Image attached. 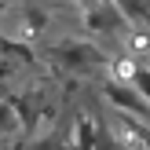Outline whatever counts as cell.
Here are the masks:
<instances>
[{"mask_svg":"<svg viewBox=\"0 0 150 150\" xmlns=\"http://www.w3.org/2000/svg\"><path fill=\"white\" fill-rule=\"evenodd\" d=\"M95 136H99V132L92 128V121L81 117L77 121V150H95Z\"/></svg>","mask_w":150,"mask_h":150,"instance_id":"277c9868","label":"cell"},{"mask_svg":"<svg viewBox=\"0 0 150 150\" xmlns=\"http://www.w3.org/2000/svg\"><path fill=\"white\" fill-rule=\"evenodd\" d=\"M18 128V114H15L11 103H0V136H11Z\"/></svg>","mask_w":150,"mask_h":150,"instance_id":"8992f818","label":"cell"},{"mask_svg":"<svg viewBox=\"0 0 150 150\" xmlns=\"http://www.w3.org/2000/svg\"><path fill=\"white\" fill-rule=\"evenodd\" d=\"M106 95H110V103H117V106H128L132 114H139V117H146V114H150V106H146L143 99H136V95H132L125 84H106Z\"/></svg>","mask_w":150,"mask_h":150,"instance_id":"3957f363","label":"cell"},{"mask_svg":"<svg viewBox=\"0 0 150 150\" xmlns=\"http://www.w3.org/2000/svg\"><path fill=\"white\" fill-rule=\"evenodd\" d=\"M26 150H55V139H37V143H29Z\"/></svg>","mask_w":150,"mask_h":150,"instance_id":"ba28073f","label":"cell"},{"mask_svg":"<svg viewBox=\"0 0 150 150\" xmlns=\"http://www.w3.org/2000/svg\"><path fill=\"white\" fill-rule=\"evenodd\" d=\"M55 62H62L66 70H95L103 62V51L95 44H66L55 48Z\"/></svg>","mask_w":150,"mask_h":150,"instance_id":"6da1fadb","label":"cell"},{"mask_svg":"<svg viewBox=\"0 0 150 150\" xmlns=\"http://www.w3.org/2000/svg\"><path fill=\"white\" fill-rule=\"evenodd\" d=\"M136 88L143 92V99L150 103V70H139V73H136Z\"/></svg>","mask_w":150,"mask_h":150,"instance_id":"52a82bcc","label":"cell"},{"mask_svg":"<svg viewBox=\"0 0 150 150\" xmlns=\"http://www.w3.org/2000/svg\"><path fill=\"white\" fill-rule=\"evenodd\" d=\"M121 22H125V11L117 4H95L92 11H88V26H92L95 33H114Z\"/></svg>","mask_w":150,"mask_h":150,"instance_id":"7a4b0ae2","label":"cell"},{"mask_svg":"<svg viewBox=\"0 0 150 150\" xmlns=\"http://www.w3.org/2000/svg\"><path fill=\"white\" fill-rule=\"evenodd\" d=\"M117 7H121L128 18H143V22H150V7H146V0H114Z\"/></svg>","mask_w":150,"mask_h":150,"instance_id":"5b68a950","label":"cell"}]
</instances>
